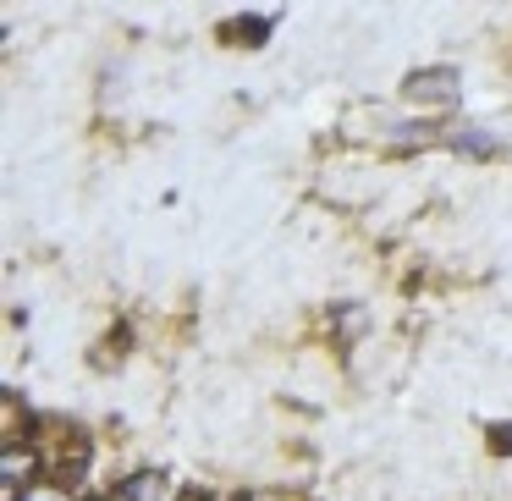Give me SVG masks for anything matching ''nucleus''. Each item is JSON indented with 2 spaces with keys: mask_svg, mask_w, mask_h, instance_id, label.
<instances>
[{
  "mask_svg": "<svg viewBox=\"0 0 512 501\" xmlns=\"http://www.w3.org/2000/svg\"><path fill=\"white\" fill-rule=\"evenodd\" d=\"M23 463H28L23 452H6V479H17V474H23Z\"/></svg>",
  "mask_w": 512,
  "mask_h": 501,
  "instance_id": "obj_4",
  "label": "nucleus"
},
{
  "mask_svg": "<svg viewBox=\"0 0 512 501\" xmlns=\"http://www.w3.org/2000/svg\"><path fill=\"white\" fill-rule=\"evenodd\" d=\"M122 501H166V474H133L127 479V490H122Z\"/></svg>",
  "mask_w": 512,
  "mask_h": 501,
  "instance_id": "obj_2",
  "label": "nucleus"
},
{
  "mask_svg": "<svg viewBox=\"0 0 512 501\" xmlns=\"http://www.w3.org/2000/svg\"><path fill=\"white\" fill-rule=\"evenodd\" d=\"M254 501H276V496H254Z\"/></svg>",
  "mask_w": 512,
  "mask_h": 501,
  "instance_id": "obj_5",
  "label": "nucleus"
},
{
  "mask_svg": "<svg viewBox=\"0 0 512 501\" xmlns=\"http://www.w3.org/2000/svg\"><path fill=\"white\" fill-rule=\"evenodd\" d=\"M23 501H67V496H61V490L56 485H34V490H28V496Z\"/></svg>",
  "mask_w": 512,
  "mask_h": 501,
  "instance_id": "obj_3",
  "label": "nucleus"
},
{
  "mask_svg": "<svg viewBox=\"0 0 512 501\" xmlns=\"http://www.w3.org/2000/svg\"><path fill=\"white\" fill-rule=\"evenodd\" d=\"M408 100L413 105H424V111H452L457 105V72L452 67H441V72H424V78H413L408 83Z\"/></svg>",
  "mask_w": 512,
  "mask_h": 501,
  "instance_id": "obj_1",
  "label": "nucleus"
}]
</instances>
